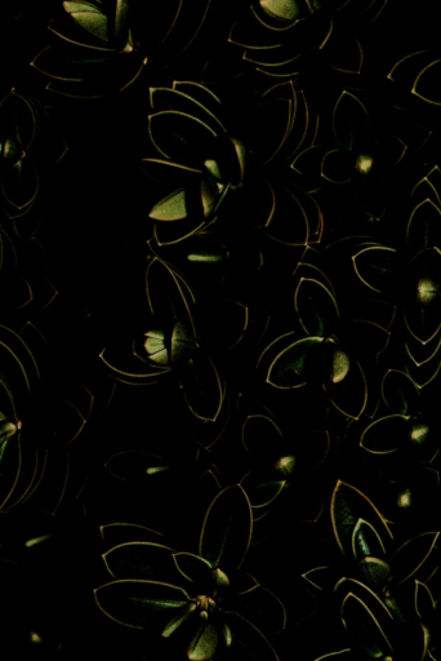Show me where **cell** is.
Returning <instances> with one entry per match:
<instances>
[{"label":"cell","mask_w":441,"mask_h":661,"mask_svg":"<svg viewBox=\"0 0 441 661\" xmlns=\"http://www.w3.org/2000/svg\"><path fill=\"white\" fill-rule=\"evenodd\" d=\"M75 19H78V22L91 30L92 33H95L97 37H104L106 33V19L105 16H102L101 13L96 11H87L83 12L82 15H74Z\"/></svg>","instance_id":"cell-9"},{"label":"cell","mask_w":441,"mask_h":661,"mask_svg":"<svg viewBox=\"0 0 441 661\" xmlns=\"http://www.w3.org/2000/svg\"><path fill=\"white\" fill-rule=\"evenodd\" d=\"M412 265L420 275V286L438 288L441 282V251L438 247L426 248L414 257Z\"/></svg>","instance_id":"cell-6"},{"label":"cell","mask_w":441,"mask_h":661,"mask_svg":"<svg viewBox=\"0 0 441 661\" xmlns=\"http://www.w3.org/2000/svg\"><path fill=\"white\" fill-rule=\"evenodd\" d=\"M413 92L422 100L441 105V60L426 66L414 83Z\"/></svg>","instance_id":"cell-7"},{"label":"cell","mask_w":441,"mask_h":661,"mask_svg":"<svg viewBox=\"0 0 441 661\" xmlns=\"http://www.w3.org/2000/svg\"><path fill=\"white\" fill-rule=\"evenodd\" d=\"M383 401L396 415L407 416L420 398V388L411 376L390 370L382 384Z\"/></svg>","instance_id":"cell-4"},{"label":"cell","mask_w":441,"mask_h":661,"mask_svg":"<svg viewBox=\"0 0 441 661\" xmlns=\"http://www.w3.org/2000/svg\"><path fill=\"white\" fill-rule=\"evenodd\" d=\"M409 430L408 416L382 417L365 430L362 446L376 454H390L407 442Z\"/></svg>","instance_id":"cell-3"},{"label":"cell","mask_w":441,"mask_h":661,"mask_svg":"<svg viewBox=\"0 0 441 661\" xmlns=\"http://www.w3.org/2000/svg\"><path fill=\"white\" fill-rule=\"evenodd\" d=\"M441 241V211L431 201L414 210L408 225V242L418 243L422 250Z\"/></svg>","instance_id":"cell-5"},{"label":"cell","mask_w":441,"mask_h":661,"mask_svg":"<svg viewBox=\"0 0 441 661\" xmlns=\"http://www.w3.org/2000/svg\"><path fill=\"white\" fill-rule=\"evenodd\" d=\"M405 323L414 339L422 344L441 334V296L435 288L420 286L417 304L405 310Z\"/></svg>","instance_id":"cell-2"},{"label":"cell","mask_w":441,"mask_h":661,"mask_svg":"<svg viewBox=\"0 0 441 661\" xmlns=\"http://www.w3.org/2000/svg\"><path fill=\"white\" fill-rule=\"evenodd\" d=\"M420 410L425 416L432 417L434 420L441 421V393L425 399L422 402Z\"/></svg>","instance_id":"cell-10"},{"label":"cell","mask_w":441,"mask_h":661,"mask_svg":"<svg viewBox=\"0 0 441 661\" xmlns=\"http://www.w3.org/2000/svg\"><path fill=\"white\" fill-rule=\"evenodd\" d=\"M186 216L185 193L171 195V198L160 202L151 217L159 220H177Z\"/></svg>","instance_id":"cell-8"},{"label":"cell","mask_w":441,"mask_h":661,"mask_svg":"<svg viewBox=\"0 0 441 661\" xmlns=\"http://www.w3.org/2000/svg\"><path fill=\"white\" fill-rule=\"evenodd\" d=\"M323 339L306 337L297 341L276 357L267 381L276 388H300L311 379L319 362V346Z\"/></svg>","instance_id":"cell-1"}]
</instances>
